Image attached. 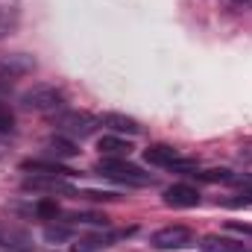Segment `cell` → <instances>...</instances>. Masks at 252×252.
I'll list each match as a JSON object with an SVG mask.
<instances>
[{"mask_svg": "<svg viewBox=\"0 0 252 252\" xmlns=\"http://www.w3.org/2000/svg\"><path fill=\"white\" fill-rule=\"evenodd\" d=\"M12 129H15V115H12L9 106L0 103V135H6V132H12Z\"/></svg>", "mask_w": 252, "mask_h": 252, "instance_id": "15", "label": "cell"}, {"mask_svg": "<svg viewBox=\"0 0 252 252\" xmlns=\"http://www.w3.org/2000/svg\"><path fill=\"white\" fill-rule=\"evenodd\" d=\"M196 176H199L202 182H232V176H235V173L223 167V170H205V173H196Z\"/></svg>", "mask_w": 252, "mask_h": 252, "instance_id": "14", "label": "cell"}, {"mask_svg": "<svg viewBox=\"0 0 252 252\" xmlns=\"http://www.w3.org/2000/svg\"><path fill=\"white\" fill-rule=\"evenodd\" d=\"M241 252H252V247H247V244H244V247H241Z\"/></svg>", "mask_w": 252, "mask_h": 252, "instance_id": "20", "label": "cell"}, {"mask_svg": "<svg viewBox=\"0 0 252 252\" xmlns=\"http://www.w3.org/2000/svg\"><path fill=\"white\" fill-rule=\"evenodd\" d=\"M21 170L24 173H35V176H73V170L62 167L59 161H24Z\"/></svg>", "mask_w": 252, "mask_h": 252, "instance_id": "10", "label": "cell"}, {"mask_svg": "<svg viewBox=\"0 0 252 252\" xmlns=\"http://www.w3.org/2000/svg\"><path fill=\"white\" fill-rule=\"evenodd\" d=\"M229 229H232V232H241V235H252V223H238V220H229Z\"/></svg>", "mask_w": 252, "mask_h": 252, "instance_id": "19", "label": "cell"}, {"mask_svg": "<svg viewBox=\"0 0 252 252\" xmlns=\"http://www.w3.org/2000/svg\"><path fill=\"white\" fill-rule=\"evenodd\" d=\"M21 106L27 112H56L64 106V94L56 85H32L21 94Z\"/></svg>", "mask_w": 252, "mask_h": 252, "instance_id": "2", "label": "cell"}, {"mask_svg": "<svg viewBox=\"0 0 252 252\" xmlns=\"http://www.w3.org/2000/svg\"><path fill=\"white\" fill-rule=\"evenodd\" d=\"M97 150L103 158H126L132 153V144L126 138H118V135H103L97 141Z\"/></svg>", "mask_w": 252, "mask_h": 252, "instance_id": "8", "label": "cell"}, {"mask_svg": "<svg viewBox=\"0 0 252 252\" xmlns=\"http://www.w3.org/2000/svg\"><path fill=\"white\" fill-rule=\"evenodd\" d=\"M150 244L156 250H185V247L193 244V232L188 226H164V229H158L153 235Z\"/></svg>", "mask_w": 252, "mask_h": 252, "instance_id": "5", "label": "cell"}, {"mask_svg": "<svg viewBox=\"0 0 252 252\" xmlns=\"http://www.w3.org/2000/svg\"><path fill=\"white\" fill-rule=\"evenodd\" d=\"M0 247H9V250H18V252H27L30 250V238L12 226H3L0 229Z\"/></svg>", "mask_w": 252, "mask_h": 252, "instance_id": "13", "label": "cell"}, {"mask_svg": "<svg viewBox=\"0 0 252 252\" xmlns=\"http://www.w3.org/2000/svg\"><path fill=\"white\" fill-rule=\"evenodd\" d=\"M144 158H147L150 164H156V167H173V170H190V167H196V161L185 158L179 150H173V147H167V144L147 147V150H144Z\"/></svg>", "mask_w": 252, "mask_h": 252, "instance_id": "4", "label": "cell"}, {"mask_svg": "<svg viewBox=\"0 0 252 252\" xmlns=\"http://www.w3.org/2000/svg\"><path fill=\"white\" fill-rule=\"evenodd\" d=\"M241 241H232V238H220V235H208L202 238L199 250L202 252H241Z\"/></svg>", "mask_w": 252, "mask_h": 252, "instance_id": "11", "label": "cell"}, {"mask_svg": "<svg viewBox=\"0 0 252 252\" xmlns=\"http://www.w3.org/2000/svg\"><path fill=\"white\" fill-rule=\"evenodd\" d=\"M97 118H91L88 112H62V115H56V129L67 135V138H88L94 129H97Z\"/></svg>", "mask_w": 252, "mask_h": 252, "instance_id": "3", "label": "cell"}, {"mask_svg": "<svg viewBox=\"0 0 252 252\" xmlns=\"http://www.w3.org/2000/svg\"><path fill=\"white\" fill-rule=\"evenodd\" d=\"M103 126H109L112 132H121V135H138L141 132V126L138 121H132V118H126V115H118V112H106L103 118H97Z\"/></svg>", "mask_w": 252, "mask_h": 252, "instance_id": "9", "label": "cell"}, {"mask_svg": "<svg viewBox=\"0 0 252 252\" xmlns=\"http://www.w3.org/2000/svg\"><path fill=\"white\" fill-rule=\"evenodd\" d=\"M235 3H247V0H235Z\"/></svg>", "mask_w": 252, "mask_h": 252, "instance_id": "21", "label": "cell"}, {"mask_svg": "<svg viewBox=\"0 0 252 252\" xmlns=\"http://www.w3.org/2000/svg\"><path fill=\"white\" fill-rule=\"evenodd\" d=\"M232 182H235L238 188H244V193H250L252 196V173H235Z\"/></svg>", "mask_w": 252, "mask_h": 252, "instance_id": "17", "label": "cell"}, {"mask_svg": "<svg viewBox=\"0 0 252 252\" xmlns=\"http://www.w3.org/2000/svg\"><path fill=\"white\" fill-rule=\"evenodd\" d=\"M164 205H173V208H193L199 205V190L193 185H170L164 190Z\"/></svg>", "mask_w": 252, "mask_h": 252, "instance_id": "7", "label": "cell"}, {"mask_svg": "<svg viewBox=\"0 0 252 252\" xmlns=\"http://www.w3.org/2000/svg\"><path fill=\"white\" fill-rule=\"evenodd\" d=\"M94 170H97L100 176L112 179V182L132 185V188H141V185H153V176H150V173H144L138 164H129L126 158H100Z\"/></svg>", "mask_w": 252, "mask_h": 252, "instance_id": "1", "label": "cell"}, {"mask_svg": "<svg viewBox=\"0 0 252 252\" xmlns=\"http://www.w3.org/2000/svg\"><path fill=\"white\" fill-rule=\"evenodd\" d=\"M44 238L47 241H64V238H70V229H47Z\"/></svg>", "mask_w": 252, "mask_h": 252, "instance_id": "18", "label": "cell"}, {"mask_svg": "<svg viewBox=\"0 0 252 252\" xmlns=\"http://www.w3.org/2000/svg\"><path fill=\"white\" fill-rule=\"evenodd\" d=\"M27 190H44V193H73V185L67 182V176H35L30 173L24 179Z\"/></svg>", "mask_w": 252, "mask_h": 252, "instance_id": "6", "label": "cell"}, {"mask_svg": "<svg viewBox=\"0 0 252 252\" xmlns=\"http://www.w3.org/2000/svg\"><path fill=\"white\" fill-rule=\"evenodd\" d=\"M35 214H41V217H56V214H59V205L50 202V199H41V202L35 205Z\"/></svg>", "mask_w": 252, "mask_h": 252, "instance_id": "16", "label": "cell"}, {"mask_svg": "<svg viewBox=\"0 0 252 252\" xmlns=\"http://www.w3.org/2000/svg\"><path fill=\"white\" fill-rule=\"evenodd\" d=\"M47 150H50L56 158H73V156L79 153V150H76V144H73L67 135H62V132H59V135H53V138H47Z\"/></svg>", "mask_w": 252, "mask_h": 252, "instance_id": "12", "label": "cell"}]
</instances>
